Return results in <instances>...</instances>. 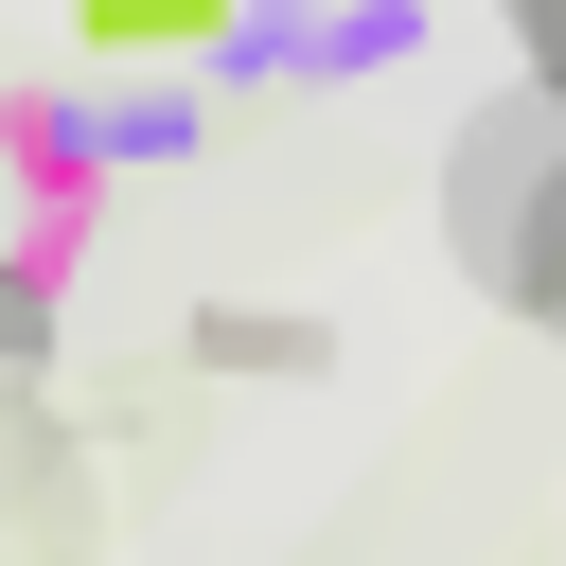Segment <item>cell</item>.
I'll use <instances>...</instances> for the list:
<instances>
[{"mask_svg":"<svg viewBox=\"0 0 566 566\" xmlns=\"http://www.w3.org/2000/svg\"><path fill=\"white\" fill-rule=\"evenodd\" d=\"M88 35H212V0H88Z\"/></svg>","mask_w":566,"mask_h":566,"instance_id":"cell-1","label":"cell"}]
</instances>
